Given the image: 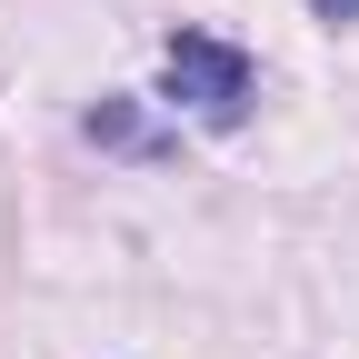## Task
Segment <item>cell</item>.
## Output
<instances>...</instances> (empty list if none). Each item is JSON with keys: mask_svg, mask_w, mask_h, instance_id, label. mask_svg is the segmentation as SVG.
Returning a JSON list of instances; mask_svg holds the SVG:
<instances>
[{"mask_svg": "<svg viewBox=\"0 0 359 359\" xmlns=\"http://www.w3.org/2000/svg\"><path fill=\"white\" fill-rule=\"evenodd\" d=\"M160 90H170V110H190V120H210V130H240L259 70H250V50H230V40H210V30H170Z\"/></svg>", "mask_w": 359, "mask_h": 359, "instance_id": "cell-1", "label": "cell"}, {"mask_svg": "<svg viewBox=\"0 0 359 359\" xmlns=\"http://www.w3.org/2000/svg\"><path fill=\"white\" fill-rule=\"evenodd\" d=\"M320 20H359V0H320Z\"/></svg>", "mask_w": 359, "mask_h": 359, "instance_id": "cell-2", "label": "cell"}]
</instances>
